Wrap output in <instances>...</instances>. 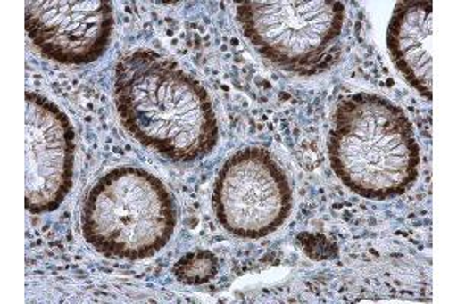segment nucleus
Segmentation results:
<instances>
[{
	"label": "nucleus",
	"mask_w": 457,
	"mask_h": 304,
	"mask_svg": "<svg viewBox=\"0 0 457 304\" xmlns=\"http://www.w3.org/2000/svg\"><path fill=\"white\" fill-rule=\"evenodd\" d=\"M114 103L125 129L168 160L194 163L219 144L206 88L157 52L136 51L118 62Z\"/></svg>",
	"instance_id": "obj_1"
},
{
	"label": "nucleus",
	"mask_w": 457,
	"mask_h": 304,
	"mask_svg": "<svg viewBox=\"0 0 457 304\" xmlns=\"http://www.w3.org/2000/svg\"><path fill=\"white\" fill-rule=\"evenodd\" d=\"M328 152L343 185L368 200L403 195L420 174L421 154L411 119L378 94H351L338 103Z\"/></svg>",
	"instance_id": "obj_2"
},
{
	"label": "nucleus",
	"mask_w": 457,
	"mask_h": 304,
	"mask_svg": "<svg viewBox=\"0 0 457 304\" xmlns=\"http://www.w3.org/2000/svg\"><path fill=\"white\" fill-rule=\"evenodd\" d=\"M177 224L171 192L139 168L110 170L83 206V236L103 256L122 260L153 258L167 247Z\"/></svg>",
	"instance_id": "obj_3"
},
{
	"label": "nucleus",
	"mask_w": 457,
	"mask_h": 304,
	"mask_svg": "<svg viewBox=\"0 0 457 304\" xmlns=\"http://www.w3.org/2000/svg\"><path fill=\"white\" fill-rule=\"evenodd\" d=\"M237 21L261 57L286 72L314 77L340 58L342 2H243Z\"/></svg>",
	"instance_id": "obj_4"
},
{
	"label": "nucleus",
	"mask_w": 457,
	"mask_h": 304,
	"mask_svg": "<svg viewBox=\"0 0 457 304\" xmlns=\"http://www.w3.org/2000/svg\"><path fill=\"white\" fill-rule=\"evenodd\" d=\"M213 210L224 230L243 239H261L290 217V181L269 151L245 148L220 170L213 187Z\"/></svg>",
	"instance_id": "obj_5"
},
{
	"label": "nucleus",
	"mask_w": 457,
	"mask_h": 304,
	"mask_svg": "<svg viewBox=\"0 0 457 304\" xmlns=\"http://www.w3.org/2000/svg\"><path fill=\"white\" fill-rule=\"evenodd\" d=\"M25 142L27 210H57L72 189L75 131L53 101L34 92L27 94Z\"/></svg>",
	"instance_id": "obj_6"
},
{
	"label": "nucleus",
	"mask_w": 457,
	"mask_h": 304,
	"mask_svg": "<svg viewBox=\"0 0 457 304\" xmlns=\"http://www.w3.org/2000/svg\"><path fill=\"white\" fill-rule=\"evenodd\" d=\"M25 5L28 37L43 57L66 66H84L109 49L114 25L110 2L47 0Z\"/></svg>",
	"instance_id": "obj_7"
},
{
	"label": "nucleus",
	"mask_w": 457,
	"mask_h": 304,
	"mask_svg": "<svg viewBox=\"0 0 457 304\" xmlns=\"http://www.w3.org/2000/svg\"><path fill=\"white\" fill-rule=\"evenodd\" d=\"M433 4L398 2L387 26L390 58L405 81L424 98H433Z\"/></svg>",
	"instance_id": "obj_8"
},
{
	"label": "nucleus",
	"mask_w": 457,
	"mask_h": 304,
	"mask_svg": "<svg viewBox=\"0 0 457 304\" xmlns=\"http://www.w3.org/2000/svg\"><path fill=\"white\" fill-rule=\"evenodd\" d=\"M219 271V259L208 250H195L183 256L174 267L176 279L183 284L198 286L211 282Z\"/></svg>",
	"instance_id": "obj_9"
}]
</instances>
